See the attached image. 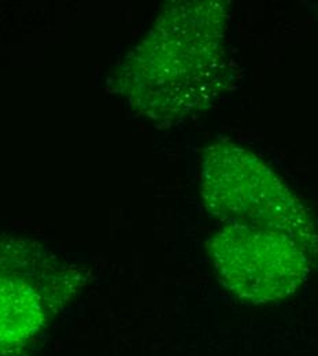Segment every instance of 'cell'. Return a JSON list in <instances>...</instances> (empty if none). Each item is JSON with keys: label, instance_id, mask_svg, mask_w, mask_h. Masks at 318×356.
<instances>
[{"label": "cell", "instance_id": "obj_1", "mask_svg": "<svg viewBox=\"0 0 318 356\" xmlns=\"http://www.w3.org/2000/svg\"><path fill=\"white\" fill-rule=\"evenodd\" d=\"M224 17L216 3H189L162 17L127 69L128 93L159 115L200 104L217 83Z\"/></svg>", "mask_w": 318, "mask_h": 356}, {"label": "cell", "instance_id": "obj_2", "mask_svg": "<svg viewBox=\"0 0 318 356\" xmlns=\"http://www.w3.org/2000/svg\"><path fill=\"white\" fill-rule=\"evenodd\" d=\"M202 195L217 218L233 226L281 233L306 247L316 245L308 210L254 154L230 143L207 148L202 165Z\"/></svg>", "mask_w": 318, "mask_h": 356}, {"label": "cell", "instance_id": "obj_3", "mask_svg": "<svg viewBox=\"0 0 318 356\" xmlns=\"http://www.w3.org/2000/svg\"><path fill=\"white\" fill-rule=\"evenodd\" d=\"M210 252L221 282L240 299L268 303L294 293L309 274V250L281 233L227 225Z\"/></svg>", "mask_w": 318, "mask_h": 356}, {"label": "cell", "instance_id": "obj_4", "mask_svg": "<svg viewBox=\"0 0 318 356\" xmlns=\"http://www.w3.org/2000/svg\"><path fill=\"white\" fill-rule=\"evenodd\" d=\"M36 288L21 280L1 281V334L3 344L11 339V334H33L40 323L43 306Z\"/></svg>", "mask_w": 318, "mask_h": 356}]
</instances>
